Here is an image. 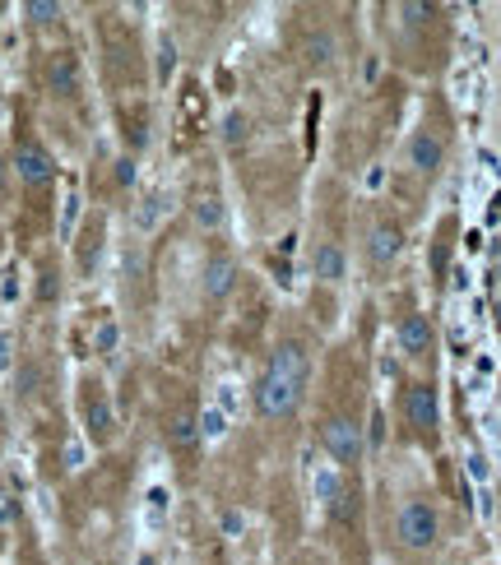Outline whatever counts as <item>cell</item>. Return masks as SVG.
Wrapping results in <instances>:
<instances>
[{"instance_id": "obj_8", "label": "cell", "mask_w": 501, "mask_h": 565, "mask_svg": "<svg viewBox=\"0 0 501 565\" xmlns=\"http://www.w3.org/2000/svg\"><path fill=\"white\" fill-rule=\"evenodd\" d=\"M399 251H404V232H399L395 223L372 227V237H367V255H372V264H390Z\"/></svg>"}, {"instance_id": "obj_19", "label": "cell", "mask_w": 501, "mask_h": 565, "mask_svg": "<svg viewBox=\"0 0 501 565\" xmlns=\"http://www.w3.org/2000/svg\"><path fill=\"white\" fill-rule=\"evenodd\" d=\"M0 190H5V158H0Z\"/></svg>"}, {"instance_id": "obj_10", "label": "cell", "mask_w": 501, "mask_h": 565, "mask_svg": "<svg viewBox=\"0 0 501 565\" xmlns=\"http://www.w3.org/2000/svg\"><path fill=\"white\" fill-rule=\"evenodd\" d=\"M195 436H200V427H195V413H191V408H181V413L172 417V445H177V450H191Z\"/></svg>"}, {"instance_id": "obj_16", "label": "cell", "mask_w": 501, "mask_h": 565, "mask_svg": "<svg viewBox=\"0 0 501 565\" xmlns=\"http://www.w3.org/2000/svg\"><path fill=\"white\" fill-rule=\"evenodd\" d=\"M200 431H205V436H219V431H223V417H219V413H205V417H200Z\"/></svg>"}, {"instance_id": "obj_3", "label": "cell", "mask_w": 501, "mask_h": 565, "mask_svg": "<svg viewBox=\"0 0 501 565\" xmlns=\"http://www.w3.org/2000/svg\"><path fill=\"white\" fill-rule=\"evenodd\" d=\"M321 445L334 464L353 468L362 459V427L353 422V417H330V422L321 427Z\"/></svg>"}, {"instance_id": "obj_15", "label": "cell", "mask_w": 501, "mask_h": 565, "mask_svg": "<svg viewBox=\"0 0 501 565\" xmlns=\"http://www.w3.org/2000/svg\"><path fill=\"white\" fill-rule=\"evenodd\" d=\"M56 14H61V5H47V0H33V5H28V19H33V24H52Z\"/></svg>"}, {"instance_id": "obj_14", "label": "cell", "mask_w": 501, "mask_h": 565, "mask_svg": "<svg viewBox=\"0 0 501 565\" xmlns=\"http://www.w3.org/2000/svg\"><path fill=\"white\" fill-rule=\"evenodd\" d=\"M89 422H93V436L98 440L112 436V413H107V403H89Z\"/></svg>"}, {"instance_id": "obj_17", "label": "cell", "mask_w": 501, "mask_h": 565, "mask_svg": "<svg viewBox=\"0 0 501 565\" xmlns=\"http://www.w3.org/2000/svg\"><path fill=\"white\" fill-rule=\"evenodd\" d=\"M219 218H223V209H219V200H205V209H200V223H219Z\"/></svg>"}, {"instance_id": "obj_6", "label": "cell", "mask_w": 501, "mask_h": 565, "mask_svg": "<svg viewBox=\"0 0 501 565\" xmlns=\"http://www.w3.org/2000/svg\"><path fill=\"white\" fill-rule=\"evenodd\" d=\"M409 163L418 167L423 176H432L441 163H446V144H441L432 130H418V135L409 139Z\"/></svg>"}, {"instance_id": "obj_11", "label": "cell", "mask_w": 501, "mask_h": 565, "mask_svg": "<svg viewBox=\"0 0 501 565\" xmlns=\"http://www.w3.org/2000/svg\"><path fill=\"white\" fill-rule=\"evenodd\" d=\"M75 61H70V56H56L52 61V88L56 93H75Z\"/></svg>"}, {"instance_id": "obj_13", "label": "cell", "mask_w": 501, "mask_h": 565, "mask_svg": "<svg viewBox=\"0 0 501 565\" xmlns=\"http://www.w3.org/2000/svg\"><path fill=\"white\" fill-rule=\"evenodd\" d=\"M330 510H334V519H353V510H358V487L339 491V496L330 501Z\"/></svg>"}, {"instance_id": "obj_1", "label": "cell", "mask_w": 501, "mask_h": 565, "mask_svg": "<svg viewBox=\"0 0 501 565\" xmlns=\"http://www.w3.org/2000/svg\"><path fill=\"white\" fill-rule=\"evenodd\" d=\"M307 376H311V357L302 343H279L265 366V376L256 385V408L265 417H293L302 394H307Z\"/></svg>"}, {"instance_id": "obj_4", "label": "cell", "mask_w": 501, "mask_h": 565, "mask_svg": "<svg viewBox=\"0 0 501 565\" xmlns=\"http://www.w3.org/2000/svg\"><path fill=\"white\" fill-rule=\"evenodd\" d=\"M404 417H409L413 431H437V422H441L437 385H427V380L409 385V394H404Z\"/></svg>"}, {"instance_id": "obj_12", "label": "cell", "mask_w": 501, "mask_h": 565, "mask_svg": "<svg viewBox=\"0 0 501 565\" xmlns=\"http://www.w3.org/2000/svg\"><path fill=\"white\" fill-rule=\"evenodd\" d=\"M209 297H223V292L232 288V260H214L209 264Z\"/></svg>"}, {"instance_id": "obj_18", "label": "cell", "mask_w": 501, "mask_h": 565, "mask_svg": "<svg viewBox=\"0 0 501 565\" xmlns=\"http://www.w3.org/2000/svg\"><path fill=\"white\" fill-rule=\"evenodd\" d=\"M311 61H330V38H316V42H311Z\"/></svg>"}, {"instance_id": "obj_2", "label": "cell", "mask_w": 501, "mask_h": 565, "mask_svg": "<svg viewBox=\"0 0 501 565\" xmlns=\"http://www.w3.org/2000/svg\"><path fill=\"white\" fill-rule=\"evenodd\" d=\"M395 538H399V547H409V552H432L441 538L437 510L427 501H404L395 515Z\"/></svg>"}, {"instance_id": "obj_5", "label": "cell", "mask_w": 501, "mask_h": 565, "mask_svg": "<svg viewBox=\"0 0 501 565\" xmlns=\"http://www.w3.org/2000/svg\"><path fill=\"white\" fill-rule=\"evenodd\" d=\"M14 167H19V176H24L28 186H47L56 172L52 153L42 149V144H19V153H14Z\"/></svg>"}, {"instance_id": "obj_7", "label": "cell", "mask_w": 501, "mask_h": 565, "mask_svg": "<svg viewBox=\"0 0 501 565\" xmlns=\"http://www.w3.org/2000/svg\"><path fill=\"white\" fill-rule=\"evenodd\" d=\"M399 348L409 352V357H423V352H432V325H427V315H404L395 329Z\"/></svg>"}, {"instance_id": "obj_9", "label": "cell", "mask_w": 501, "mask_h": 565, "mask_svg": "<svg viewBox=\"0 0 501 565\" xmlns=\"http://www.w3.org/2000/svg\"><path fill=\"white\" fill-rule=\"evenodd\" d=\"M316 274H321L325 283H339V278H344V251H339L334 241H321V251H316Z\"/></svg>"}]
</instances>
